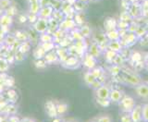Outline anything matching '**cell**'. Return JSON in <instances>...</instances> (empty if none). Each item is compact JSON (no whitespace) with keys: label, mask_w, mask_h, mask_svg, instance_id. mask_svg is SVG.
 Segmentation results:
<instances>
[{"label":"cell","mask_w":148,"mask_h":122,"mask_svg":"<svg viewBox=\"0 0 148 122\" xmlns=\"http://www.w3.org/2000/svg\"><path fill=\"white\" fill-rule=\"evenodd\" d=\"M135 106V101L132 97L131 96H126L124 97L122 101H121V106H122V109L125 112H131L132 109Z\"/></svg>","instance_id":"1"},{"label":"cell","mask_w":148,"mask_h":122,"mask_svg":"<svg viewBox=\"0 0 148 122\" xmlns=\"http://www.w3.org/2000/svg\"><path fill=\"white\" fill-rule=\"evenodd\" d=\"M135 92L138 96L143 97V98H147L148 97V84L147 83H140L136 85Z\"/></svg>","instance_id":"2"},{"label":"cell","mask_w":148,"mask_h":122,"mask_svg":"<svg viewBox=\"0 0 148 122\" xmlns=\"http://www.w3.org/2000/svg\"><path fill=\"white\" fill-rule=\"evenodd\" d=\"M131 119L132 121H141L142 120V106L140 105L134 106L131 111Z\"/></svg>","instance_id":"3"},{"label":"cell","mask_w":148,"mask_h":122,"mask_svg":"<svg viewBox=\"0 0 148 122\" xmlns=\"http://www.w3.org/2000/svg\"><path fill=\"white\" fill-rule=\"evenodd\" d=\"M124 79H125V81H126L127 83L132 84V85H133V86H136L142 82L141 79L134 74H127L126 76L124 77Z\"/></svg>","instance_id":"4"},{"label":"cell","mask_w":148,"mask_h":122,"mask_svg":"<svg viewBox=\"0 0 148 122\" xmlns=\"http://www.w3.org/2000/svg\"><path fill=\"white\" fill-rule=\"evenodd\" d=\"M130 11H131L130 14H131L132 17H137L138 15H140L141 9H140V8H139L138 5H136V3H135V4L132 5V8H131V9H130Z\"/></svg>","instance_id":"5"},{"label":"cell","mask_w":148,"mask_h":122,"mask_svg":"<svg viewBox=\"0 0 148 122\" xmlns=\"http://www.w3.org/2000/svg\"><path fill=\"white\" fill-rule=\"evenodd\" d=\"M142 120L148 121V104L142 106Z\"/></svg>","instance_id":"6"},{"label":"cell","mask_w":148,"mask_h":122,"mask_svg":"<svg viewBox=\"0 0 148 122\" xmlns=\"http://www.w3.org/2000/svg\"><path fill=\"white\" fill-rule=\"evenodd\" d=\"M111 99H112L113 101H119L120 99H121V93H120L119 91H113L112 93H111Z\"/></svg>","instance_id":"7"},{"label":"cell","mask_w":148,"mask_h":122,"mask_svg":"<svg viewBox=\"0 0 148 122\" xmlns=\"http://www.w3.org/2000/svg\"><path fill=\"white\" fill-rule=\"evenodd\" d=\"M108 95H109V92H108V90L106 88H102L101 90L99 91V95L101 97H103V98L108 97Z\"/></svg>","instance_id":"8"},{"label":"cell","mask_w":148,"mask_h":122,"mask_svg":"<svg viewBox=\"0 0 148 122\" xmlns=\"http://www.w3.org/2000/svg\"><path fill=\"white\" fill-rule=\"evenodd\" d=\"M132 60L133 61H136V62H139V61H141L142 60V54H140V53H138V52H136V53H134L133 55H132Z\"/></svg>","instance_id":"9"},{"label":"cell","mask_w":148,"mask_h":122,"mask_svg":"<svg viewBox=\"0 0 148 122\" xmlns=\"http://www.w3.org/2000/svg\"><path fill=\"white\" fill-rule=\"evenodd\" d=\"M145 36H146V38H147V40H148V32L145 34Z\"/></svg>","instance_id":"10"},{"label":"cell","mask_w":148,"mask_h":122,"mask_svg":"<svg viewBox=\"0 0 148 122\" xmlns=\"http://www.w3.org/2000/svg\"><path fill=\"white\" fill-rule=\"evenodd\" d=\"M146 68H147V70H148V62H147V65H146Z\"/></svg>","instance_id":"11"},{"label":"cell","mask_w":148,"mask_h":122,"mask_svg":"<svg viewBox=\"0 0 148 122\" xmlns=\"http://www.w3.org/2000/svg\"><path fill=\"white\" fill-rule=\"evenodd\" d=\"M147 84H148V82H147Z\"/></svg>","instance_id":"12"}]
</instances>
